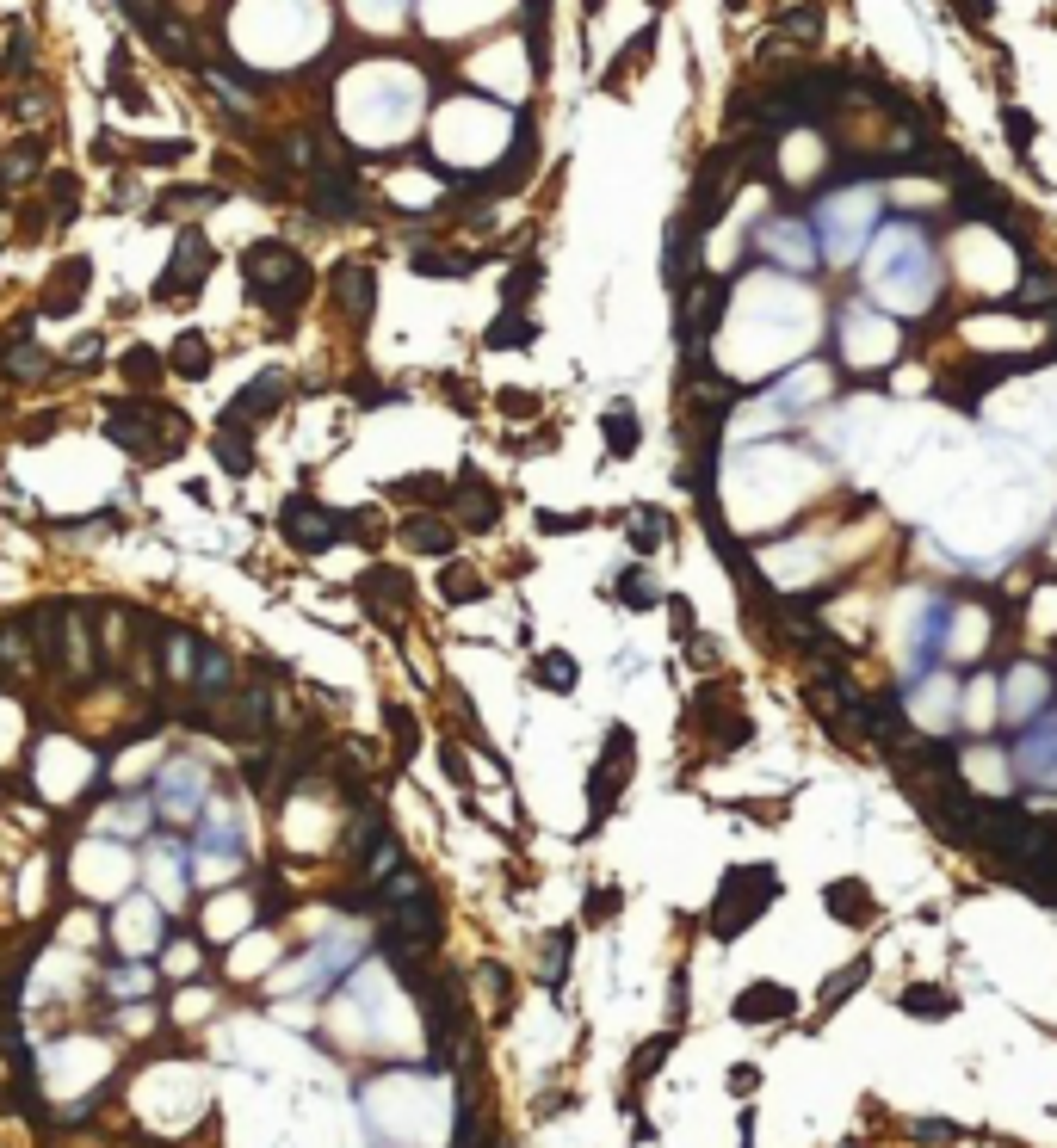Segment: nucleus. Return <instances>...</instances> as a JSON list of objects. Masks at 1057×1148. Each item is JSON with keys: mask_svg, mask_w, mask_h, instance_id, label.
Masks as SVG:
<instances>
[{"mask_svg": "<svg viewBox=\"0 0 1057 1148\" xmlns=\"http://www.w3.org/2000/svg\"><path fill=\"white\" fill-rule=\"evenodd\" d=\"M532 291H539V260H526V266L508 278V303H526Z\"/></svg>", "mask_w": 1057, "mask_h": 1148, "instance_id": "nucleus-44", "label": "nucleus"}, {"mask_svg": "<svg viewBox=\"0 0 1057 1148\" xmlns=\"http://www.w3.org/2000/svg\"><path fill=\"white\" fill-rule=\"evenodd\" d=\"M631 753H637L631 729H612V735H607V748H600L594 784H587V803H594V815H607V809H612V797L631 784Z\"/></svg>", "mask_w": 1057, "mask_h": 1148, "instance_id": "nucleus-10", "label": "nucleus"}, {"mask_svg": "<svg viewBox=\"0 0 1057 1148\" xmlns=\"http://www.w3.org/2000/svg\"><path fill=\"white\" fill-rule=\"evenodd\" d=\"M390 741H396V759H409V753H414V717H409V711H396V704H390Z\"/></svg>", "mask_w": 1057, "mask_h": 1148, "instance_id": "nucleus-42", "label": "nucleus"}, {"mask_svg": "<svg viewBox=\"0 0 1057 1148\" xmlns=\"http://www.w3.org/2000/svg\"><path fill=\"white\" fill-rule=\"evenodd\" d=\"M631 544L637 550H662L668 544V519L656 513V506H637L631 513Z\"/></svg>", "mask_w": 1057, "mask_h": 1148, "instance_id": "nucleus-28", "label": "nucleus"}, {"mask_svg": "<svg viewBox=\"0 0 1057 1148\" xmlns=\"http://www.w3.org/2000/svg\"><path fill=\"white\" fill-rule=\"evenodd\" d=\"M959 13H971V25H989L996 19V0H952Z\"/></svg>", "mask_w": 1057, "mask_h": 1148, "instance_id": "nucleus-50", "label": "nucleus"}, {"mask_svg": "<svg viewBox=\"0 0 1057 1148\" xmlns=\"http://www.w3.org/2000/svg\"><path fill=\"white\" fill-rule=\"evenodd\" d=\"M143 988H149V970H143V964L112 970V994H143Z\"/></svg>", "mask_w": 1057, "mask_h": 1148, "instance_id": "nucleus-45", "label": "nucleus"}, {"mask_svg": "<svg viewBox=\"0 0 1057 1148\" xmlns=\"http://www.w3.org/2000/svg\"><path fill=\"white\" fill-rule=\"evenodd\" d=\"M31 161H38V148H19V155H7V185H19V174H31Z\"/></svg>", "mask_w": 1057, "mask_h": 1148, "instance_id": "nucleus-51", "label": "nucleus"}, {"mask_svg": "<svg viewBox=\"0 0 1057 1148\" xmlns=\"http://www.w3.org/2000/svg\"><path fill=\"white\" fill-rule=\"evenodd\" d=\"M149 815H155V803H130V809H117V815H112V827H117V834H137Z\"/></svg>", "mask_w": 1057, "mask_h": 1148, "instance_id": "nucleus-46", "label": "nucleus"}, {"mask_svg": "<svg viewBox=\"0 0 1057 1148\" xmlns=\"http://www.w3.org/2000/svg\"><path fill=\"white\" fill-rule=\"evenodd\" d=\"M440 759H446V779H451V784H464V779H470V772H464V753H458V748H440Z\"/></svg>", "mask_w": 1057, "mask_h": 1148, "instance_id": "nucleus-53", "label": "nucleus"}, {"mask_svg": "<svg viewBox=\"0 0 1057 1148\" xmlns=\"http://www.w3.org/2000/svg\"><path fill=\"white\" fill-rule=\"evenodd\" d=\"M451 513H458L464 531H489L495 519H501V494H495L482 476H470V469H464L458 488H451Z\"/></svg>", "mask_w": 1057, "mask_h": 1148, "instance_id": "nucleus-14", "label": "nucleus"}, {"mask_svg": "<svg viewBox=\"0 0 1057 1148\" xmlns=\"http://www.w3.org/2000/svg\"><path fill=\"white\" fill-rule=\"evenodd\" d=\"M822 902H829V914L842 926H872V914H878V902H872V889L860 883V877H842V883L822 889Z\"/></svg>", "mask_w": 1057, "mask_h": 1148, "instance_id": "nucleus-17", "label": "nucleus"}, {"mask_svg": "<svg viewBox=\"0 0 1057 1148\" xmlns=\"http://www.w3.org/2000/svg\"><path fill=\"white\" fill-rule=\"evenodd\" d=\"M359 593L372 599V612H378L383 623H390V612H402V605H409V581H402V574H390V568H372V574L359 581Z\"/></svg>", "mask_w": 1057, "mask_h": 1148, "instance_id": "nucleus-21", "label": "nucleus"}, {"mask_svg": "<svg viewBox=\"0 0 1057 1148\" xmlns=\"http://www.w3.org/2000/svg\"><path fill=\"white\" fill-rule=\"evenodd\" d=\"M779 31L792 44H810V38H822V7L810 0V7H792V13H779Z\"/></svg>", "mask_w": 1057, "mask_h": 1148, "instance_id": "nucleus-29", "label": "nucleus"}, {"mask_svg": "<svg viewBox=\"0 0 1057 1148\" xmlns=\"http://www.w3.org/2000/svg\"><path fill=\"white\" fill-rule=\"evenodd\" d=\"M440 902L427 896V889H414L409 902H396L390 914V957H402V964H414V957H427L433 944H440Z\"/></svg>", "mask_w": 1057, "mask_h": 1148, "instance_id": "nucleus-5", "label": "nucleus"}, {"mask_svg": "<svg viewBox=\"0 0 1057 1148\" xmlns=\"http://www.w3.org/2000/svg\"><path fill=\"white\" fill-rule=\"evenodd\" d=\"M402 544H414V550H427V556H446L451 550V526H446V519H433V513H414L409 526H402Z\"/></svg>", "mask_w": 1057, "mask_h": 1148, "instance_id": "nucleus-22", "label": "nucleus"}, {"mask_svg": "<svg viewBox=\"0 0 1057 1148\" xmlns=\"http://www.w3.org/2000/svg\"><path fill=\"white\" fill-rule=\"evenodd\" d=\"M959 210H965V223H1008V198L983 174H971V167H959Z\"/></svg>", "mask_w": 1057, "mask_h": 1148, "instance_id": "nucleus-16", "label": "nucleus"}, {"mask_svg": "<svg viewBox=\"0 0 1057 1148\" xmlns=\"http://www.w3.org/2000/svg\"><path fill=\"white\" fill-rule=\"evenodd\" d=\"M822 223H829V247L835 260H847V253H860V229L872 223V192H853V198H829L822 205Z\"/></svg>", "mask_w": 1057, "mask_h": 1148, "instance_id": "nucleus-12", "label": "nucleus"}, {"mask_svg": "<svg viewBox=\"0 0 1057 1148\" xmlns=\"http://www.w3.org/2000/svg\"><path fill=\"white\" fill-rule=\"evenodd\" d=\"M124 370H130V383H149V390L161 383V359H155L149 346H137V352H130V359H124Z\"/></svg>", "mask_w": 1057, "mask_h": 1148, "instance_id": "nucleus-40", "label": "nucleus"}, {"mask_svg": "<svg viewBox=\"0 0 1057 1148\" xmlns=\"http://www.w3.org/2000/svg\"><path fill=\"white\" fill-rule=\"evenodd\" d=\"M390 494H396V500H446V482H433V476H409V482H396Z\"/></svg>", "mask_w": 1057, "mask_h": 1148, "instance_id": "nucleus-41", "label": "nucleus"}, {"mask_svg": "<svg viewBox=\"0 0 1057 1148\" xmlns=\"http://www.w3.org/2000/svg\"><path fill=\"white\" fill-rule=\"evenodd\" d=\"M334 297H341V309L352 315V322H365V315H372V303H378L372 272H365V266H341V272H334Z\"/></svg>", "mask_w": 1057, "mask_h": 1148, "instance_id": "nucleus-20", "label": "nucleus"}, {"mask_svg": "<svg viewBox=\"0 0 1057 1148\" xmlns=\"http://www.w3.org/2000/svg\"><path fill=\"white\" fill-rule=\"evenodd\" d=\"M761 247H767V253H779L785 266H816V241L804 235V223H767Z\"/></svg>", "mask_w": 1057, "mask_h": 1148, "instance_id": "nucleus-19", "label": "nucleus"}, {"mask_svg": "<svg viewBox=\"0 0 1057 1148\" xmlns=\"http://www.w3.org/2000/svg\"><path fill=\"white\" fill-rule=\"evenodd\" d=\"M668 618H675L680 636H693V605H686V599H668Z\"/></svg>", "mask_w": 1057, "mask_h": 1148, "instance_id": "nucleus-52", "label": "nucleus"}, {"mask_svg": "<svg viewBox=\"0 0 1057 1148\" xmlns=\"http://www.w3.org/2000/svg\"><path fill=\"white\" fill-rule=\"evenodd\" d=\"M532 680H539V686H550V691H576V661H569L563 649H550V654H539Z\"/></svg>", "mask_w": 1057, "mask_h": 1148, "instance_id": "nucleus-26", "label": "nucleus"}, {"mask_svg": "<svg viewBox=\"0 0 1057 1148\" xmlns=\"http://www.w3.org/2000/svg\"><path fill=\"white\" fill-rule=\"evenodd\" d=\"M940 643H946V599H940V593H921V599H915V618H909V673H903V686H921V680H928Z\"/></svg>", "mask_w": 1057, "mask_h": 1148, "instance_id": "nucleus-6", "label": "nucleus"}, {"mask_svg": "<svg viewBox=\"0 0 1057 1148\" xmlns=\"http://www.w3.org/2000/svg\"><path fill=\"white\" fill-rule=\"evenodd\" d=\"M563 957H569V933L545 939V982H563Z\"/></svg>", "mask_w": 1057, "mask_h": 1148, "instance_id": "nucleus-43", "label": "nucleus"}, {"mask_svg": "<svg viewBox=\"0 0 1057 1148\" xmlns=\"http://www.w3.org/2000/svg\"><path fill=\"white\" fill-rule=\"evenodd\" d=\"M198 661H205V673H198V691H205V698H216V691H229V680H235V673H229V654H223V649H205Z\"/></svg>", "mask_w": 1057, "mask_h": 1148, "instance_id": "nucleus-31", "label": "nucleus"}, {"mask_svg": "<svg viewBox=\"0 0 1057 1148\" xmlns=\"http://www.w3.org/2000/svg\"><path fill=\"white\" fill-rule=\"evenodd\" d=\"M205 205H216V192H167L161 198V210H205Z\"/></svg>", "mask_w": 1057, "mask_h": 1148, "instance_id": "nucleus-48", "label": "nucleus"}, {"mask_svg": "<svg viewBox=\"0 0 1057 1148\" xmlns=\"http://www.w3.org/2000/svg\"><path fill=\"white\" fill-rule=\"evenodd\" d=\"M785 1012H798L792 988H767V982H754V988L736 994V1019H743V1025H767V1019H785Z\"/></svg>", "mask_w": 1057, "mask_h": 1148, "instance_id": "nucleus-18", "label": "nucleus"}, {"mask_svg": "<svg viewBox=\"0 0 1057 1148\" xmlns=\"http://www.w3.org/2000/svg\"><path fill=\"white\" fill-rule=\"evenodd\" d=\"M174 365H180V377H205V365H211V346L198 340V334H180V346H174Z\"/></svg>", "mask_w": 1057, "mask_h": 1148, "instance_id": "nucleus-33", "label": "nucleus"}, {"mask_svg": "<svg viewBox=\"0 0 1057 1148\" xmlns=\"http://www.w3.org/2000/svg\"><path fill=\"white\" fill-rule=\"evenodd\" d=\"M242 284H248V297H254L260 309L291 315L297 303H304V291H310V266L297 260V247L260 241V247L242 253Z\"/></svg>", "mask_w": 1057, "mask_h": 1148, "instance_id": "nucleus-1", "label": "nucleus"}, {"mask_svg": "<svg viewBox=\"0 0 1057 1148\" xmlns=\"http://www.w3.org/2000/svg\"><path fill=\"white\" fill-rule=\"evenodd\" d=\"M618 908V889H600V896H587V914H612Z\"/></svg>", "mask_w": 1057, "mask_h": 1148, "instance_id": "nucleus-54", "label": "nucleus"}, {"mask_svg": "<svg viewBox=\"0 0 1057 1148\" xmlns=\"http://www.w3.org/2000/svg\"><path fill=\"white\" fill-rule=\"evenodd\" d=\"M736 185H743V143H724V148H711L705 155V167H699V179H693V210H686V223L693 229H705V223H717V216L730 210V198H736Z\"/></svg>", "mask_w": 1057, "mask_h": 1148, "instance_id": "nucleus-3", "label": "nucleus"}, {"mask_svg": "<svg viewBox=\"0 0 1057 1148\" xmlns=\"http://www.w3.org/2000/svg\"><path fill=\"white\" fill-rule=\"evenodd\" d=\"M451 599H482V581H477V568H451V587H446Z\"/></svg>", "mask_w": 1057, "mask_h": 1148, "instance_id": "nucleus-47", "label": "nucleus"}, {"mask_svg": "<svg viewBox=\"0 0 1057 1148\" xmlns=\"http://www.w3.org/2000/svg\"><path fill=\"white\" fill-rule=\"evenodd\" d=\"M668 1050H675V1032H662V1037H649V1043H644V1050H637V1056H631V1080H649V1074H656V1062H662Z\"/></svg>", "mask_w": 1057, "mask_h": 1148, "instance_id": "nucleus-35", "label": "nucleus"}, {"mask_svg": "<svg viewBox=\"0 0 1057 1148\" xmlns=\"http://www.w3.org/2000/svg\"><path fill=\"white\" fill-rule=\"evenodd\" d=\"M192 654H198V643L186 630H167V680H192Z\"/></svg>", "mask_w": 1057, "mask_h": 1148, "instance_id": "nucleus-32", "label": "nucleus"}, {"mask_svg": "<svg viewBox=\"0 0 1057 1148\" xmlns=\"http://www.w3.org/2000/svg\"><path fill=\"white\" fill-rule=\"evenodd\" d=\"M921 1142H952V1124H915Z\"/></svg>", "mask_w": 1057, "mask_h": 1148, "instance_id": "nucleus-55", "label": "nucleus"}, {"mask_svg": "<svg viewBox=\"0 0 1057 1148\" xmlns=\"http://www.w3.org/2000/svg\"><path fill=\"white\" fill-rule=\"evenodd\" d=\"M1002 124H1008V148H1014L1020 161H1033V117L1020 112V106H1008V112H1002Z\"/></svg>", "mask_w": 1057, "mask_h": 1148, "instance_id": "nucleus-36", "label": "nucleus"}, {"mask_svg": "<svg viewBox=\"0 0 1057 1148\" xmlns=\"http://www.w3.org/2000/svg\"><path fill=\"white\" fill-rule=\"evenodd\" d=\"M279 526H284V537H291L304 556H315V550H328V544H341L347 537V519L341 513H322L315 500H284V513H279Z\"/></svg>", "mask_w": 1057, "mask_h": 1148, "instance_id": "nucleus-7", "label": "nucleus"}, {"mask_svg": "<svg viewBox=\"0 0 1057 1148\" xmlns=\"http://www.w3.org/2000/svg\"><path fill=\"white\" fill-rule=\"evenodd\" d=\"M612 593H618V605L644 612V605H656V599H662V587L649 581V568H625V574H618V587H612Z\"/></svg>", "mask_w": 1057, "mask_h": 1148, "instance_id": "nucleus-24", "label": "nucleus"}, {"mask_svg": "<svg viewBox=\"0 0 1057 1148\" xmlns=\"http://www.w3.org/2000/svg\"><path fill=\"white\" fill-rule=\"evenodd\" d=\"M279 401H284V377H279V370H266V377L254 383V390H242V396L229 401V414H223V432H242V420L254 427V420H266V414L279 408Z\"/></svg>", "mask_w": 1057, "mask_h": 1148, "instance_id": "nucleus-15", "label": "nucleus"}, {"mask_svg": "<svg viewBox=\"0 0 1057 1148\" xmlns=\"http://www.w3.org/2000/svg\"><path fill=\"white\" fill-rule=\"evenodd\" d=\"M192 858H198V871H205V877H229V871H242V821L216 809V815L198 827V852H192Z\"/></svg>", "mask_w": 1057, "mask_h": 1148, "instance_id": "nucleus-11", "label": "nucleus"}, {"mask_svg": "<svg viewBox=\"0 0 1057 1148\" xmlns=\"http://www.w3.org/2000/svg\"><path fill=\"white\" fill-rule=\"evenodd\" d=\"M198 797H205V772L180 759V766L161 772V784H155V797H149V803H155V815H167V821H192L198 815Z\"/></svg>", "mask_w": 1057, "mask_h": 1148, "instance_id": "nucleus-13", "label": "nucleus"}, {"mask_svg": "<svg viewBox=\"0 0 1057 1148\" xmlns=\"http://www.w3.org/2000/svg\"><path fill=\"white\" fill-rule=\"evenodd\" d=\"M1008 766H1014V779L1027 790H1057V717L1039 711L1033 722H1020Z\"/></svg>", "mask_w": 1057, "mask_h": 1148, "instance_id": "nucleus-4", "label": "nucleus"}, {"mask_svg": "<svg viewBox=\"0 0 1057 1148\" xmlns=\"http://www.w3.org/2000/svg\"><path fill=\"white\" fill-rule=\"evenodd\" d=\"M903 1006H909V1012H934V1019H946V1012H952V994H946V988H903Z\"/></svg>", "mask_w": 1057, "mask_h": 1148, "instance_id": "nucleus-37", "label": "nucleus"}, {"mask_svg": "<svg viewBox=\"0 0 1057 1148\" xmlns=\"http://www.w3.org/2000/svg\"><path fill=\"white\" fill-rule=\"evenodd\" d=\"M334 964H352V939H328L322 951L310 957V975H304V988H322L328 975H334Z\"/></svg>", "mask_w": 1057, "mask_h": 1148, "instance_id": "nucleus-27", "label": "nucleus"}, {"mask_svg": "<svg viewBox=\"0 0 1057 1148\" xmlns=\"http://www.w3.org/2000/svg\"><path fill=\"white\" fill-rule=\"evenodd\" d=\"M489 346H532V322L526 315H501L489 328Z\"/></svg>", "mask_w": 1057, "mask_h": 1148, "instance_id": "nucleus-39", "label": "nucleus"}, {"mask_svg": "<svg viewBox=\"0 0 1057 1148\" xmlns=\"http://www.w3.org/2000/svg\"><path fill=\"white\" fill-rule=\"evenodd\" d=\"M1057 691V673L1051 667H1033V661H1014L1008 680H1002V711H1008V729L1014 722H1033L1039 704Z\"/></svg>", "mask_w": 1057, "mask_h": 1148, "instance_id": "nucleus-9", "label": "nucleus"}, {"mask_svg": "<svg viewBox=\"0 0 1057 1148\" xmlns=\"http://www.w3.org/2000/svg\"><path fill=\"white\" fill-rule=\"evenodd\" d=\"M205 272H211V247H205V235H198V229H180V247H174V260H167V278L155 284V297H161V303L192 297L198 284H205Z\"/></svg>", "mask_w": 1057, "mask_h": 1148, "instance_id": "nucleus-8", "label": "nucleus"}, {"mask_svg": "<svg viewBox=\"0 0 1057 1148\" xmlns=\"http://www.w3.org/2000/svg\"><path fill=\"white\" fill-rule=\"evenodd\" d=\"M600 427H607V451H612V458H631V451H637V408H631V401H612Z\"/></svg>", "mask_w": 1057, "mask_h": 1148, "instance_id": "nucleus-23", "label": "nucleus"}, {"mask_svg": "<svg viewBox=\"0 0 1057 1148\" xmlns=\"http://www.w3.org/2000/svg\"><path fill=\"white\" fill-rule=\"evenodd\" d=\"M81 291H87V260H69V266H62V291L50 297V309H56V315H69L75 303H81Z\"/></svg>", "mask_w": 1057, "mask_h": 1148, "instance_id": "nucleus-30", "label": "nucleus"}, {"mask_svg": "<svg viewBox=\"0 0 1057 1148\" xmlns=\"http://www.w3.org/2000/svg\"><path fill=\"white\" fill-rule=\"evenodd\" d=\"M866 970H872V964H847V970H842V975H835V982H829V988H822V1001H816V1012H829V1006H842V1001H847V994H853V988H860V982H866Z\"/></svg>", "mask_w": 1057, "mask_h": 1148, "instance_id": "nucleus-34", "label": "nucleus"}, {"mask_svg": "<svg viewBox=\"0 0 1057 1148\" xmlns=\"http://www.w3.org/2000/svg\"><path fill=\"white\" fill-rule=\"evenodd\" d=\"M1014 303L1020 309H1057V272H1039L1033 266V272L1014 284Z\"/></svg>", "mask_w": 1057, "mask_h": 1148, "instance_id": "nucleus-25", "label": "nucleus"}, {"mask_svg": "<svg viewBox=\"0 0 1057 1148\" xmlns=\"http://www.w3.org/2000/svg\"><path fill=\"white\" fill-rule=\"evenodd\" d=\"M539 526L563 537V531H581V526H587V513H539Z\"/></svg>", "mask_w": 1057, "mask_h": 1148, "instance_id": "nucleus-49", "label": "nucleus"}, {"mask_svg": "<svg viewBox=\"0 0 1057 1148\" xmlns=\"http://www.w3.org/2000/svg\"><path fill=\"white\" fill-rule=\"evenodd\" d=\"M730 1087H736V1093H754V1068H748V1062H743V1068L730 1074Z\"/></svg>", "mask_w": 1057, "mask_h": 1148, "instance_id": "nucleus-56", "label": "nucleus"}, {"mask_svg": "<svg viewBox=\"0 0 1057 1148\" xmlns=\"http://www.w3.org/2000/svg\"><path fill=\"white\" fill-rule=\"evenodd\" d=\"M774 896H779L774 865H736V871L724 877V889H717V902H711V933H717V939H736Z\"/></svg>", "mask_w": 1057, "mask_h": 1148, "instance_id": "nucleus-2", "label": "nucleus"}, {"mask_svg": "<svg viewBox=\"0 0 1057 1148\" xmlns=\"http://www.w3.org/2000/svg\"><path fill=\"white\" fill-rule=\"evenodd\" d=\"M216 458H223V469L248 476V469H254V445H242L235 432H216Z\"/></svg>", "mask_w": 1057, "mask_h": 1148, "instance_id": "nucleus-38", "label": "nucleus"}]
</instances>
